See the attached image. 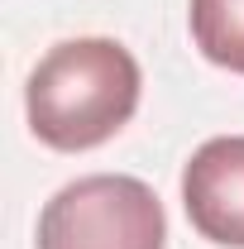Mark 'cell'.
<instances>
[{"label":"cell","mask_w":244,"mask_h":249,"mask_svg":"<svg viewBox=\"0 0 244 249\" xmlns=\"http://www.w3.org/2000/svg\"><path fill=\"white\" fill-rule=\"evenodd\" d=\"M139 62L115 38H62L53 43L24 87V110L38 144L82 154L115 139L139 110Z\"/></svg>","instance_id":"cell-1"},{"label":"cell","mask_w":244,"mask_h":249,"mask_svg":"<svg viewBox=\"0 0 244 249\" xmlns=\"http://www.w3.org/2000/svg\"><path fill=\"white\" fill-rule=\"evenodd\" d=\"M168 216L149 182L91 173L58 187L38 211V249H163Z\"/></svg>","instance_id":"cell-2"},{"label":"cell","mask_w":244,"mask_h":249,"mask_svg":"<svg viewBox=\"0 0 244 249\" xmlns=\"http://www.w3.org/2000/svg\"><path fill=\"white\" fill-rule=\"evenodd\" d=\"M182 206L201 240L244 249V134L206 139L182 168Z\"/></svg>","instance_id":"cell-3"},{"label":"cell","mask_w":244,"mask_h":249,"mask_svg":"<svg viewBox=\"0 0 244 249\" xmlns=\"http://www.w3.org/2000/svg\"><path fill=\"white\" fill-rule=\"evenodd\" d=\"M187 19L201 58L244 77V0H192Z\"/></svg>","instance_id":"cell-4"}]
</instances>
